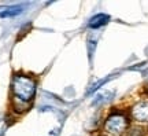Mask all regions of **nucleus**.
I'll return each instance as SVG.
<instances>
[{
  "instance_id": "20e7f679",
  "label": "nucleus",
  "mask_w": 148,
  "mask_h": 136,
  "mask_svg": "<svg viewBox=\"0 0 148 136\" xmlns=\"http://www.w3.org/2000/svg\"><path fill=\"white\" fill-rule=\"evenodd\" d=\"M22 6H0V18H10L22 14Z\"/></svg>"
},
{
  "instance_id": "f257e3e1",
  "label": "nucleus",
  "mask_w": 148,
  "mask_h": 136,
  "mask_svg": "<svg viewBox=\"0 0 148 136\" xmlns=\"http://www.w3.org/2000/svg\"><path fill=\"white\" fill-rule=\"evenodd\" d=\"M11 89L14 94V99L29 103L36 92V81L25 74H15L11 83Z\"/></svg>"
},
{
  "instance_id": "7ed1b4c3",
  "label": "nucleus",
  "mask_w": 148,
  "mask_h": 136,
  "mask_svg": "<svg viewBox=\"0 0 148 136\" xmlns=\"http://www.w3.org/2000/svg\"><path fill=\"white\" fill-rule=\"evenodd\" d=\"M132 117L136 121L145 122L148 121V99L140 100L132 107Z\"/></svg>"
},
{
  "instance_id": "423d86ee",
  "label": "nucleus",
  "mask_w": 148,
  "mask_h": 136,
  "mask_svg": "<svg viewBox=\"0 0 148 136\" xmlns=\"http://www.w3.org/2000/svg\"><path fill=\"white\" fill-rule=\"evenodd\" d=\"M112 79H114V74H112V76H110V77H104V79L99 80L97 83H95L93 85H92V87H90L89 89H88V92H86V94H92V92H95L96 89H99V88L101 87V85H103V84L108 83V81H110V80H112Z\"/></svg>"
},
{
  "instance_id": "f03ea898",
  "label": "nucleus",
  "mask_w": 148,
  "mask_h": 136,
  "mask_svg": "<svg viewBox=\"0 0 148 136\" xmlns=\"http://www.w3.org/2000/svg\"><path fill=\"white\" fill-rule=\"evenodd\" d=\"M127 125H129V120L126 115L122 113H112L111 115H108V118L104 122V129L111 135L118 136L126 131Z\"/></svg>"
},
{
  "instance_id": "6e6552de",
  "label": "nucleus",
  "mask_w": 148,
  "mask_h": 136,
  "mask_svg": "<svg viewBox=\"0 0 148 136\" xmlns=\"http://www.w3.org/2000/svg\"><path fill=\"white\" fill-rule=\"evenodd\" d=\"M127 136H144V132L141 128H132L127 132Z\"/></svg>"
},
{
  "instance_id": "0eeeda50",
  "label": "nucleus",
  "mask_w": 148,
  "mask_h": 136,
  "mask_svg": "<svg viewBox=\"0 0 148 136\" xmlns=\"http://www.w3.org/2000/svg\"><path fill=\"white\" fill-rule=\"evenodd\" d=\"M111 96H112V92H103V94L97 95V98L93 100V105H100V103H104L107 100L111 99Z\"/></svg>"
},
{
  "instance_id": "39448f33",
  "label": "nucleus",
  "mask_w": 148,
  "mask_h": 136,
  "mask_svg": "<svg viewBox=\"0 0 148 136\" xmlns=\"http://www.w3.org/2000/svg\"><path fill=\"white\" fill-rule=\"evenodd\" d=\"M110 21V15H107V14H97V15L92 17L88 22V26L89 28H100V26H104L106 23H108Z\"/></svg>"
}]
</instances>
